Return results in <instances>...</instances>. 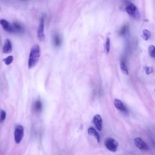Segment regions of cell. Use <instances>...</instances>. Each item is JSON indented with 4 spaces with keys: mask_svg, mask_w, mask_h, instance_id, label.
Returning a JSON list of instances; mask_svg holds the SVG:
<instances>
[{
    "mask_svg": "<svg viewBox=\"0 0 155 155\" xmlns=\"http://www.w3.org/2000/svg\"><path fill=\"white\" fill-rule=\"evenodd\" d=\"M148 52L150 56L155 58V47L154 46H150L148 47Z\"/></svg>",
    "mask_w": 155,
    "mask_h": 155,
    "instance_id": "obj_18",
    "label": "cell"
},
{
    "mask_svg": "<svg viewBox=\"0 0 155 155\" xmlns=\"http://www.w3.org/2000/svg\"><path fill=\"white\" fill-rule=\"evenodd\" d=\"M126 12H127L132 17H135L137 12V7L133 3H129L127 7H126Z\"/></svg>",
    "mask_w": 155,
    "mask_h": 155,
    "instance_id": "obj_7",
    "label": "cell"
},
{
    "mask_svg": "<svg viewBox=\"0 0 155 155\" xmlns=\"http://www.w3.org/2000/svg\"><path fill=\"white\" fill-rule=\"evenodd\" d=\"M12 51V44L11 41L9 40H6L4 42V45L3 48V52L4 53H10Z\"/></svg>",
    "mask_w": 155,
    "mask_h": 155,
    "instance_id": "obj_9",
    "label": "cell"
},
{
    "mask_svg": "<svg viewBox=\"0 0 155 155\" xmlns=\"http://www.w3.org/2000/svg\"><path fill=\"white\" fill-rule=\"evenodd\" d=\"M104 145L109 151L116 152L118 147V142L115 139L111 138H108L105 140Z\"/></svg>",
    "mask_w": 155,
    "mask_h": 155,
    "instance_id": "obj_2",
    "label": "cell"
},
{
    "mask_svg": "<svg viewBox=\"0 0 155 155\" xmlns=\"http://www.w3.org/2000/svg\"><path fill=\"white\" fill-rule=\"evenodd\" d=\"M134 142L136 146L140 150H148V147L147 144L145 143L144 140L140 138H136L134 140Z\"/></svg>",
    "mask_w": 155,
    "mask_h": 155,
    "instance_id": "obj_5",
    "label": "cell"
},
{
    "mask_svg": "<svg viewBox=\"0 0 155 155\" xmlns=\"http://www.w3.org/2000/svg\"><path fill=\"white\" fill-rule=\"evenodd\" d=\"M12 27L13 28V31L16 32H23V27L20 24L17 22H14L12 24Z\"/></svg>",
    "mask_w": 155,
    "mask_h": 155,
    "instance_id": "obj_13",
    "label": "cell"
},
{
    "mask_svg": "<svg viewBox=\"0 0 155 155\" xmlns=\"http://www.w3.org/2000/svg\"><path fill=\"white\" fill-rule=\"evenodd\" d=\"M88 133L92 136H93L96 138V139L97 140V141L98 142H100V136L98 134V133L97 132V131L93 128V127H90L88 129Z\"/></svg>",
    "mask_w": 155,
    "mask_h": 155,
    "instance_id": "obj_11",
    "label": "cell"
},
{
    "mask_svg": "<svg viewBox=\"0 0 155 155\" xmlns=\"http://www.w3.org/2000/svg\"><path fill=\"white\" fill-rule=\"evenodd\" d=\"M93 123L95 127L99 131H101L103 129V119L99 115H96L94 116L93 119Z\"/></svg>",
    "mask_w": 155,
    "mask_h": 155,
    "instance_id": "obj_6",
    "label": "cell"
},
{
    "mask_svg": "<svg viewBox=\"0 0 155 155\" xmlns=\"http://www.w3.org/2000/svg\"><path fill=\"white\" fill-rule=\"evenodd\" d=\"M154 91H155V90H154Z\"/></svg>",
    "mask_w": 155,
    "mask_h": 155,
    "instance_id": "obj_23",
    "label": "cell"
},
{
    "mask_svg": "<svg viewBox=\"0 0 155 155\" xmlns=\"http://www.w3.org/2000/svg\"><path fill=\"white\" fill-rule=\"evenodd\" d=\"M13 61V57L12 56H9L7 58L3 60V61L4 62L6 65H10Z\"/></svg>",
    "mask_w": 155,
    "mask_h": 155,
    "instance_id": "obj_19",
    "label": "cell"
},
{
    "mask_svg": "<svg viewBox=\"0 0 155 155\" xmlns=\"http://www.w3.org/2000/svg\"><path fill=\"white\" fill-rule=\"evenodd\" d=\"M120 67H121V69L122 70V72L124 73L125 75H128L129 74V71L127 69V67L126 66V63L125 61L124 60H122L121 61L120 63Z\"/></svg>",
    "mask_w": 155,
    "mask_h": 155,
    "instance_id": "obj_15",
    "label": "cell"
},
{
    "mask_svg": "<svg viewBox=\"0 0 155 155\" xmlns=\"http://www.w3.org/2000/svg\"><path fill=\"white\" fill-rule=\"evenodd\" d=\"M40 58V47L38 44L34 45L30 52L28 57V69H32L35 67L39 61Z\"/></svg>",
    "mask_w": 155,
    "mask_h": 155,
    "instance_id": "obj_1",
    "label": "cell"
},
{
    "mask_svg": "<svg viewBox=\"0 0 155 155\" xmlns=\"http://www.w3.org/2000/svg\"><path fill=\"white\" fill-rule=\"evenodd\" d=\"M42 103L40 100H37L35 102V103L33 104V109L37 112H40L42 110Z\"/></svg>",
    "mask_w": 155,
    "mask_h": 155,
    "instance_id": "obj_14",
    "label": "cell"
},
{
    "mask_svg": "<svg viewBox=\"0 0 155 155\" xmlns=\"http://www.w3.org/2000/svg\"><path fill=\"white\" fill-rule=\"evenodd\" d=\"M110 40L109 37L106 38V41L105 42V50L106 53H108L110 52Z\"/></svg>",
    "mask_w": 155,
    "mask_h": 155,
    "instance_id": "obj_17",
    "label": "cell"
},
{
    "mask_svg": "<svg viewBox=\"0 0 155 155\" xmlns=\"http://www.w3.org/2000/svg\"><path fill=\"white\" fill-rule=\"evenodd\" d=\"M37 36L39 40L40 41H44L45 40V34H44V18L42 17L40 19V24L37 30Z\"/></svg>",
    "mask_w": 155,
    "mask_h": 155,
    "instance_id": "obj_4",
    "label": "cell"
},
{
    "mask_svg": "<svg viewBox=\"0 0 155 155\" xmlns=\"http://www.w3.org/2000/svg\"><path fill=\"white\" fill-rule=\"evenodd\" d=\"M126 30H127V27H126V26H124L121 29V30L119 32V34L121 35H124V34L125 33Z\"/></svg>",
    "mask_w": 155,
    "mask_h": 155,
    "instance_id": "obj_22",
    "label": "cell"
},
{
    "mask_svg": "<svg viewBox=\"0 0 155 155\" xmlns=\"http://www.w3.org/2000/svg\"><path fill=\"white\" fill-rule=\"evenodd\" d=\"M114 104L115 107L121 111H125L127 110V109H126L124 103L118 99H115L114 100Z\"/></svg>",
    "mask_w": 155,
    "mask_h": 155,
    "instance_id": "obj_10",
    "label": "cell"
},
{
    "mask_svg": "<svg viewBox=\"0 0 155 155\" xmlns=\"http://www.w3.org/2000/svg\"><path fill=\"white\" fill-rule=\"evenodd\" d=\"M24 136V128L22 125H18L16 126L14 131V138L17 144H19Z\"/></svg>",
    "mask_w": 155,
    "mask_h": 155,
    "instance_id": "obj_3",
    "label": "cell"
},
{
    "mask_svg": "<svg viewBox=\"0 0 155 155\" xmlns=\"http://www.w3.org/2000/svg\"><path fill=\"white\" fill-rule=\"evenodd\" d=\"M6 118V111L3 110H1V112H0V123L4 122Z\"/></svg>",
    "mask_w": 155,
    "mask_h": 155,
    "instance_id": "obj_20",
    "label": "cell"
},
{
    "mask_svg": "<svg viewBox=\"0 0 155 155\" xmlns=\"http://www.w3.org/2000/svg\"><path fill=\"white\" fill-rule=\"evenodd\" d=\"M0 24H1V26L3 27L5 31L8 32H14L12 26H11V24L6 20H5V19H0Z\"/></svg>",
    "mask_w": 155,
    "mask_h": 155,
    "instance_id": "obj_8",
    "label": "cell"
},
{
    "mask_svg": "<svg viewBox=\"0 0 155 155\" xmlns=\"http://www.w3.org/2000/svg\"><path fill=\"white\" fill-rule=\"evenodd\" d=\"M53 43L55 47H60L61 44V38L59 34L55 33L53 37Z\"/></svg>",
    "mask_w": 155,
    "mask_h": 155,
    "instance_id": "obj_12",
    "label": "cell"
},
{
    "mask_svg": "<svg viewBox=\"0 0 155 155\" xmlns=\"http://www.w3.org/2000/svg\"><path fill=\"white\" fill-rule=\"evenodd\" d=\"M153 71V70L152 67H145V73H146V74H147V75L152 74Z\"/></svg>",
    "mask_w": 155,
    "mask_h": 155,
    "instance_id": "obj_21",
    "label": "cell"
},
{
    "mask_svg": "<svg viewBox=\"0 0 155 155\" xmlns=\"http://www.w3.org/2000/svg\"><path fill=\"white\" fill-rule=\"evenodd\" d=\"M150 35H151V33H150V32L147 29H144L142 31V36L144 38V40L147 41L150 37Z\"/></svg>",
    "mask_w": 155,
    "mask_h": 155,
    "instance_id": "obj_16",
    "label": "cell"
}]
</instances>
